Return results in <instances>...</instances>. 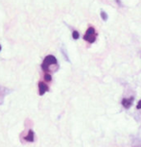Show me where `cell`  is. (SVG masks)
<instances>
[{"instance_id": "7c38bea8", "label": "cell", "mask_w": 141, "mask_h": 147, "mask_svg": "<svg viewBox=\"0 0 141 147\" xmlns=\"http://www.w3.org/2000/svg\"><path fill=\"white\" fill-rule=\"evenodd\" d=\"M0 51H1V45H0Z\"/></svg>"}, {"instance_id": "9c48e42d", "label": "cell", "mask_w": 141, "mask_h": 147, "mask_svg": "<svg viewBox=\"0 0 141 147\" xmlns=\"http://www.w3.org/2000/svg\"><path fill=\"white\" fill-rule=\"evenodd\" d=\"M44 79H45L46 82H50L52 80V77H51V75L49 73H46L45 75H44Z\"/></svg>"}, {"instance_id": "8fae6325", "label": "cell", "mask_w": 141, "mask_h": 147, "mask_svg": "<svg viewBox=\"0 0 141 147\" xmlns=\"http://www.w3.org/2000/svg\"><path fill=\"white\" fill-rule=\"evenodd\" d=\"M136 108H137L138 110H139V109H141V100H140V101H139V102H138V103H137V106H136Z\"/></svg>"}, {"instance_id": "8992f818", "label": "cell", "mask_w": 141, "mask_h": 147, "mask_svg": "<svg viewBox=\"0 0 141 147\" xmlns=\"http://www.w3.org/2000/svg\"><path fill=\"white\" fill-rule=\"evenodd\" d=\"M132 147H141V138H132Z\"/></svg>"}, {"instance_id": "52a82bcc", "label": "cell", "mask_w": 141, "mask_h": 147, "mask_svg": "<svg viewBox=\"0 0 141 147\" xmlns=\"http://www.w3.org/2000/svg\"><path fill=\"white\" fill-rule=\"evenodd\" d=\"M7 90L5 88L0 87V99H3V97L5 96V94H7Z\"/></svg>"}, {"instance_id": "3957f363", "label": "cell", "mask_w": 141, "mask_h": 147, "mask_svg": "<svg viewBox=\"0 0 141 147\" xmlns=\"http://www.w3.org/2000/svg\"><path fill=\"white\" fill-rule=\"evenodd\" d=\"M134 100V98L132 96V97H129V98H123L121 103H122V106L125 108V109H129V108L132 106Z\"/></svg>"}, {"instance_id": "277c9868", "label": "cell", "mask_w": 141, "mask_h": 147, "mask_svg": "<svg viewBox=\"0 0 141 147\" xmlns=\"http://www.w3.org/2000/svg\"><path fill=\"white\" fill-rule=\"evenodd\" d=\"M49 90L48 86H47L45 83L43 82H40L38 83V90H40V95H43L44 93L47 92Z\"/></svg>"}, {"instance_id": "6da1fadb", "label": "cell", "mask_w": 141, "mask_h": 147, "mask_svg": "<svg viewBox=\"0 0 141 147\" xmlns=\"http://www.w3.org/2000/svg\"><path fill=\"white\" fill-rule=\"evenodd\" d=\"M58 66V61L56 59V57L52 56V55H48L44 58L43 63L41 65V67L45 72L48 73L49 71H51V66Z\"/></svg>"}, {"instance_id": "ba28073f", "label": "cell", "mask_w": 141, "mask_h": 147, "mask_svg": "<svg viewBox=\"0 0 141 147\" xmlns=\"http://www.w3.org/2000/svg\"><path fill=\"white\" fill-rule=\"evenodd\" d=\"M72 37H73L74 40H78L79 37H80L79 32H78V31H73V33H72Z\"/></svg>"}, {"instance_id": "30bf717a", "label": "cell", "mask_w": 141, "mask_h": 147, "mask_svg": "<svg viewBox=\"0 0 141 147\" xmlns=\"http://www.w3.org/2000/svg\"><path fill=\"white\" fill-rule=\"evenodd\" d=\"M101 18H103V20H105V21L107 19V15L104 12V11H102V12H101Z\"/></svg>"}, {"instance_id": "7a4b0ae2", "label": "cell", "mask_w": 141, "mask_h": 147, "mask_svg": "<svg viewBox=\"0 0 141 147\" xmlns=\"http://www.w3.org/2000/svg\"><path fill=\"white\" fill-rule=\"evenodd\" d=\"M96 37H97V34H96V32H95V29H94L93 27H89V28L87 30V32H85L84 38L87 42L93 43L94 41L96 40Z\"/></svg>"}, {"instance_id": "5b68a950", "label": "cell", "mask_w": 141, "mask_h": 147, "mask_svg": "<svg viewBox=\"0 0 141 147\" xmlns=\"http://www.w3.org/2000/svg\"><path fill=\"white\" fill-rule=\"evenodd\" d=\"M25 140L29 141V142H33V141L35 140V134L32 130H29L28 134H27V136L25 137Z\"/></svg>"}]
</instances>
